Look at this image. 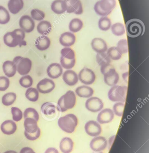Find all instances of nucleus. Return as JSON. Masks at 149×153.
<instances>
[{
	"label": "nucleus",
	"instance_id": "obj_4",
	"mask_svg": "<svg viewBox=\"0 0 149 153\" xmlns=\"http://www.w3.org/2000/svg\"><path fill=\"white\" fill-rule=\"evenodd\" d=\"M76 102V97L73 91H68L58 101L57 110L60 112L66 111L73 108L75 106Z\"/></svg>",
	"mask_w": 149,
	"mask_h": 153
},
{
	"label": "nucleus",
	"instance_id": "obj_49",
	"mask_svg": "<svg viewBox=\"0 0 149 153\" xmlns=\"http://www.w3.org/2000/svg\"><path fill=\"white\" fill-rule=\"evenodd\" d=\"M4 153H18L17 152H15V151H11V150H10V151H6V152H5Z\"/></svg>",
	"mask_w": 149,
	"mask_h": 153
},
{
	"label": "nucleus",
	"instance_id": "obj_43",
	"mask_svg": "<svg viewBox=\"0 0 149 153\" xmlns=\"http://www.w3.org/2000/svg\"><path fill=\"white\" fill-rule=\"evenodd\" d=\"M13 119L14 121L18 122L22 119L23 114L21 111L17 107H12L11 109Z\"/></svg>",
	"mask_w": 149,
	"mask_h": 153
},
{
	"label": "nucleus",
	"instance_id": "obj_22",
	"mask_svg": "<svg viewBox=\"0 0 149 153\" xmlns=\"http://www.w3.org/2000/svg\"><path fill=\"white\" fill-rule=\"evenodd\" d=\"M91 45L92 49L98 53H105L107 50V45L105 41L99 38L94 39L91 42Z\"/></svg>",
	"mask_w": 149,
	"mask_h": 153
},
{
	"label": "nucleus",
	"instance_id": "obj_9",
	"mask_svg": "<svg viewBox=\"0 0 149 153\" xmlns=\"http://www.w3.org/2000/svg\"><path fill=\"white\" fill-rule=\"evenodd\" d=\"M13 62L16 65L17 72L21 75H26L30 71L32 62L29 58L17 56L14 57Z\"/></svg>",
	"mask_w": 149,
	"mask_h": 153
},
{
	"label": "nucleus",
	"instance_id": "obj_36",
	"mask_svg": "<svg viewBox=\"0 0 149 153\" xmlns=\"http://www.w3.org/2000/svg\"><path fill=\"white\" fill-rule=\"evenodd\" d=\"M99 27L101 30L107 31L111 27V20L106 16H103L99 21Z\"/></svg>",
	"mask_w": 149,
	"mask_h": 153
},
{
	"label": "nucleus",
	"instance_id": "obj_25",
	"mask_svg": "<svg viewBox=\"0 0 149 153\" xmlns=\"http://www.w3.org/2000/svg\"><path fill=\"white\" fill-rule=\"evenodd\" d=\"M24 2L23 0H9L8 8L11 13L13 14L19 13L23 8Z\"/></svg>",
	"mask_w": 149,
	"mask_h": 153
},
{
	"label": "nucleus",
	"instance_id": "obj_11",
	"mask_svg": "<svg viewBox=\"0 0 149 153\" xmlns=\"http://www.w3.org/2000/svg\"><path fill=\"white\" fill-rule=\"evenodd\" d=\"M78 77L80 82L85 85H91L95 82V73L90 69L83 68L80 72Z\"/></svg>",
	"mask_w": 149,
	"mask_h": 153
},
{
	"label": "nucleus",
	"instance_id": "obj_14",
	"mask_svg": "<svg viewBox=\"0 0 149 153\" xmlns=\"http://www.w3.org/2000/svg\"><path fill=\"white\" fill-rule=\"evenodd\" d=\"M86 108L92 112H97L101 110L104 107V103L101 99L94 97L89 98L86 101Z\"/></svg>",
	"mask_w": 149,
	"mask_h": 153
},
{
	"label": "nucleus",
	"instance_id": "obj_28",
	"mask_svg": "<svg viewBox=\"0 0 149 153\" xmlns=\"http://www.w3.org/2000/svg\"><path fill=\"white\" fill-rule=\"evenodd\" d=\"M73 143L70 138L64 137L61 140L60 148L63 153H70L73 149Z\"/></svg>",
	"mask_w": 149,
	"mask_h": 153
},
{
	"label": "nucleus",
	"instance_id": "obj_10",
	"mask_svg": "<svg viewBox=\"0 0 149 153\" xmlns=\"http://www.w3.org/2000/svg\"><path fill=\"white\" fill-rule=\"evenodd\" d=\"M127 89V86L114 85L108 92L109 100L114 102L125 101Z\"/></svg>",
	"mask_w": 149,
	"mask_h": 153
},
{
	"label": "nucleus",
	"instance_id": "obj_33",
	"mask_svg": "<svg viewBox=\"0 0 149 153\" xmlns=\"http://www.w3.org/2000/svg\"><path fill=\"white\" fill-rule=\"evenodd\" d=\"M83 25V22L81 20L79 19H74L70 22L69 29L71 32L76 33L82 29Z\"/></svg>",
	"mask_w": 149,
	"mask_h": 153
},
{
	"label": "nucleus",
	"instance_id": "obj_46",
	"mask_svg": "<svg viewBox=\"0 0 149 153\" xmlns=\"http://www.w3.org/2000/svg\"><path fill=\"white\" fill-rule=\"evenodd\" d=\"M117 48L122 54L126 53L128 52V43L125 39H121L117 44Z\"/></svg>",
	"mask_w": 149,
	"mask_h": 153
},
{
	"label": "nucleus",
	"instance_id": "obj_3",
	"mask_svg": "<svg viewBox=\"0 0 149 153\" xmlns=\"http://www.w3.org/2000/svg\"><path fill=\"white\" fill-rule=\"evenodd\" d=\"M126 32L130 37L136 38L142 36L145 31V26L143 22L139 19H132L128 21L126 24Z\"/></svg>",
	"mask_w": 149,
	"mask_h": 153
},
{
	"label": "nucleus",
	"instance_id": "obj_40",
	"mask_svg": "<svg viewBox=\"0 0 149 153\" xmlns=\"http://www.w3.org/2000/svg\"><path fill=\"white\" fill-rule=\"evenodd\" d=\"M23 117L25 119L27 118H31L37 121L39 120L38 112L33 108H29L26 109L23 113Z\"/></svg>",
	"mask_w": 149,
	"mask_h": 153
},
{
	"label": "nucleus",
	"instance_id": "obj_21",
	"mask_svg": "<svg viewBox=\"0 0 149 153\" xmlns=\"http://www.w3.org/2000/svg\"><path fill=\"white\" fill-rule=\"evenodd\" d=\"M62 78L64 82L70 86L75 85L79 81L78 75L72 70L65 71L63 74Z\"/></svg>",
	"mask_w": 149,
	"mask_h": 153
},
{
	"label": "nucleus",
	"instance_id": "obj_26",
	"mask_svg": "<svg viewBox=\"0 0 149 153\" xmlns=\"http://www.w3.org/2000/svg\"><path fill=\"white\" fill-rule=\"evenodd\" d=\"M2 69L4 74L8 77L14 76L17 71L16 65L12 61H7L4 62Z\"/></svg>",
	"mask_w": 149,
	"mask_h": 153
},
{
	"label": "nucleus",
	"instance_id": "obj_7",
	"mask_svg": "<svg viewBox=\"0 0 149 153\" xmlns=\"http://www.w3.org/2000/svg\"><path fill=\"white\" fill-rule=\"evenodd\" d=\"M116 5V0H100L95 4L94 8L97 14L106 16L112 12Z\"/></svg>",
	"mask_w": 149,
	"mask_h": 153
},
{
	"label": "nucleus",
	"instance_id": "obj_1",
	"mask_svg": "<svg viewBox=\"0 0 149 153\" xmlns=\"http://www.w3.org/2000/svg\"><path fill=\"white\" fill-rule=\"evenodd\" d=\"M25 38V32L21 29H17L4 35V43L9 47L14 48L18 46L21 47L27 45Z\"/></svg>",
	"mask_w": 149,
	"mask_h": 153
},
{
	"label": "nucleus",
	"instance_id": "obj_44",
	"mask_svg": "<svg viewBox=\"0 0 149 153\" xmlns=\"http://www.w3.org/2000/svg\"><path fill=\"white\" fill-rule=\"evenodd\" d=\"M125 104L123 102H118L113 106V112L118 117H122L123 113Z\"/></svg>",
	"mask_w": 149,
	"mask_h": 153
},
{
	"label": "nucleus",
	"instance_id": "obj_29",
	"mask_svg": "<svg viewBox=\"0 0 149 153\" xmlns=\"http://www.w3.org/2000/svg\"><path fill=\"white\" fill-rule=\"evenodd\" d=\"M94 92L92 88L86 85L79 86L75 90L76 94L82 98H90L93 95Z\"/></svg>",
	"mask_w": 149,
	"mask_h": 153
},
{
	"label": "nucleus",
	"instance_id": "obj_45",
	"mask_svg": "<svg viewBox=\"0 0 149 153\" xmlns=\"http://www.w3.org/2000/svg\"><path fill=\"white\" fill-rule=\"evenodd\" d=\"M10 82L9 78L6 76H0V91H6L10 86Z\"/></svg>",
	"mask_w": 149,
	"mask_h": 153
},
{
	"label": "nucleus",
	"instance_id": "obj_37",
	"mask_svg": "<svg viewBox=\"0 0 149 153\" xmlns=\"http://www.w3.org/2000/svg\"><path fill=\"white\" fill-rule=\"evenodd\" d=\"M107 54L110 59L115 61L121 59L122 54L118 48L116 47H112L109 48Z\"/></svg>",
	"mask_w": 149,
	"mask_h": 153
},
{
	"label": "nucleus",
	"instance_id": "obj_47",
	"mask_svg": "<svg viewBox=\"0 0 149 153\" xmlns=\"http://www.w3.org/2000/svg\"><path fill=\"white\" fill-rule=\"evenodd\" d=\"M20 153H36L33 151V149L30 147H24L21 149Z\"/></svg>",
	"mask_w": 149,
	"mask_h": 153
},
{
	"label": "nucleus",
	"instance_id": "obj_19",
	"mask_svg": "<svg viewBox=\"0 0 149 153\" xmlns=\"http://www.w3.org/2000/svg\"><path fill=\"white\" fill-rule=\"evenodd\" d=\"M47 75L52 79H56L61 76L63 69L61 65L56 63L51 64L47 70Z\"/></svg>",
	"mask_w": 149,
	"mask_h": 153
},
{
	"label": "nucleus",
	"instance_id": "obj_5",
	"mask_svg": "<svg viewBox=\"0 0 149 153\" xmlns=\"http://www.w3.org/2000/svg\"><path fill=\"white\" fill-rule=\"evenodd\" d=\"M78 124L77 117L74 114H69L61 117L58 120L59 127L64 132L71 134L74 132Z\"/></svg>",
	"mask_w": 149,
	"mask_h": 153
},
{
	"label": "nucleus",
	"instance_id": "obj_12",
	"mask_svg": "<svg viewBox=\"0 0 149 153\" xmlns=\"http://www.w3.org/2000/svg\"><path fill=\"white\" fill-rule=\"evenodd\" d=\"M37 90L40 93H49L51 92L55 87L54 82L50 79L44 78L39 82L37 85Z\"/></svg>",
	"mask_w": 149,
	"mask_h": 153
},
{
	"label": "nucleus",
	"instance_id": "obj_31",
	"mask_svg": "<svg viewBox=\"0 0 149 153\" xmlns=\"http://www.w3.org/2000/svg\"><path fill=\"white\" fill-rule=\"evenodd\" d=\"M56 110V105L51 102H45L41 107V112L46 116H51L55 114Z\"/></svg>",
	"mask_w": 149,
	"mask_h": 153
},
{
	"label": "nucleus",
	"instance_id": "obj_32",
	"mask_svg": "<svg viewBox=\"0 0 149 153\" xmlns=\"http://www.w3.org/2000/svg\"><path fill=\"white\" fill-rule=\"evenodd\" d=\"M25 96L29 100L35 102L38 100L39 93L36 88L30 87L26 91Z\"/></svg>",
	"mask_w": 149,
	"mask_h": 153
},
{
	"label": "nucleus",
	"instance_id": "obj_15",
	"mask_svg": "<svg viewBox=\"0 0 149 153\" xmlns=\"http://www.w3.org/2000/svg\"><path fill=\"white\" fill-rule=\"evenodd\" d=\"M21 29L26 33H30L34 30L35 23L34 20L28 15H23L19 21Z\"/></svg>",
	"mask_w": 149,
	"mask_h": 153
},
{
	"label": "nucleus",
	"instance_id": "obj_34",
	"mask_svg": "<svg viewBox=\"0 0 149 153\" xmlns=\"http://www.w3.org/2000/svg\"><path fill=\"white\" fill-rule=\"evenodd\" d=\"M16 94L14 93H7L3 96L2 102L4 106H10L16 101Z\"/></svg>",
	"mask_w": 149,
	"mask_h": 153
},
{
	"label": "nucleus",
	"instance_id": "obj_23",
	"mask_svg": "<svg viewBox=\"0 0 149 153\" xmlns=\"http://www.w3.org/2000/svg\"><path fill=\"white\" fill-rule=\"evenodd\" d=\"M1 129L2 132L4 134L10 135L16 132L17 125L13 120H5L1 125Z\"/></svg>",
	"mask_w": 149,
	"mask_h": 153
},
{
	"label": "nucleus",
	"instance_id": "obj_24",
	"mask_svg": "<svg viewBox=\"0 0 149 153\" xmlns=\"http://www.w3.org/2000/svg\"><path fill=\"white\" fill-rule=\"evenodd\" d=\"M51 45L50 39L46 36L39 37L35 42V46L38 50L43 51L49 48Z\"/></svg>",
	"mask_w": 149,
	"mask_h": 153
},
{
	"label": "nucleus",
	"instance_id": "obj_27",
	"mask_svg": "<svg viewBox=\"0 0 149 153\" xmlns=\"http://www.w3.org/2000/svg\"><path fill=\"white\" fill-rule=\"evenodd\" d=\"M51 10L55 13L61 14L66 11L64 0H55L51 4Z\"/></svg>",
	"mask_w": 149,
	"mask_h": 153
},
{
	"label": "nucleus",
	"instance_id": "obj_18",
	"mask_svg": "<svg viewBox=\"0 0 149 153\" xmlns=\"http://www.w3.org/2000/svg\"><path fill=\"white\" fill-rule=\"evenodd\" d=\"M114 117L113 111L111 109L106 108L99 113L97 120L100 124H107L111 122Z\"/></svg>",
	"mask_w": 149,
	"mask_h": 153
},
{
	"label": "nucleus",
	"instance_id": "obj_13",
	"mask_svg": "<svg viewBox=\"0 0 149 153\" xmlns=\"http://www.w3.org/2000/svg\"><path fill=\"white\" fill-rule=\"evenodd\" d=\"M68 13L81 14L83 13L82 4L80 0H64Z\"/></svg>",
	"mask_w": 149,
	"mask_h": 153
},
{
	"label": "nucleus",
	"instance_id": "obj_48",
	"mask_svg": "<svg viewBox=\"0 0 149 153\" xmlns=\"http://www.w3.org/2000/svg\"><path fill=\"white\" fill-rule=\"evenodd\" d=\"M44 153H59L56 148L50 147L45 151Z\"/></svg>",
	"mask_w": 149,
	"mask_h": 153
},
{
	"label": "nucleus",
	"instance_id": "obj_39",
	"mask_svg": "<svg viewBox=\"0 0 149 153\" xmlns=\"http://www.w3.org/2000/svg\"><path fill=\"white\" fill-rule=\"evenodd\" d=\"M111 30L113 34L117 36H122L125 33L124 26L123 24L119 22L112 25Z\"/></svg>",
	"mask_w": 149,
	"mask_h": 153
},
{
	"label": "nucleus",
	"instance_id": "obj_20",
	"mask_svg": "<svg viewBox=\"0 0 149 153\" xmlns=\"http://www.w3.org/2000/svg\"><path fill=\"white\" fill-rule=\"evenodd\" d=\"M75 41L76 37L71 32H64L61 35L59 38L60 44L65 47H69L73 45Z\"/></svg>",
	"mask_w": 149,
	"mask_h": 153
},
{
	"label": "nucleus",
	"instance_id": "obj_51",
	"mask_svg": "<svg viewBox=\"0 0 149 153\" xmlns=\"http://www.w3.org/2000/svg\"></svg>",
	"mask_w": 149,
	"mask_h": 153
},
{
	"label": "nucleus",
	"instance_id": "obj_2",
	"mask_svg": "<svg viewBox=\"0 0 149 153\" xmlns=\"http://www.w3.org/2000/svg\"><path fill=\"white\" fill-rule=\"evenodd\" d=\"M24 134L28 140L34 141L39 138L41 131L38 126L37 121L31 118H27L24 120Z\"/></svg>",
	"mask_w": 149,
	"mask_h": 153
},
{
	"label": "nucleus",
	"instance_id": "obj_50",
	"mask_svg": "<svg viewBox=\"0 0 149 153\" xmlns=\"http://www.w3.org/2000/svg\"><path fill=\"white\" fill-rule=\"evenodd\" d=\"M98 153H104L102 152H100Z\"/></svg>",
	"mask_w": 149,
	"mask_h": 153
},
{
	"label": "nucleus",
	"instance_id": "obj_8",
	"mask_svg": "<svg viewBox=\"0 0 149 153\" xmlns=\"http://www.w3.org/2000/svg\"><path fill=\"white\" fill-rule=\"evenodd\" d=\"M61 66L66 70H70L73 68L76 62L75 53L73 50L69 48H65L61 50Z\"/></svg>",
	"mask_w": 149,
	"mask_h": 153
},
{
	"label": "nucleus",
	"instance_id": "obj_16",
	"mask_svg": "<svg viewBox=\"0 0 149 153\" xmlns=\"http://www.w3.org/2000/svg\"><path fill=\"white\" fill-rule=\"evenodd\" d=\"M85 129L87 134L91 137L97 136L102 132L101 126L94 120H90L87 122L85 125Z\"/></svg>",
	"mask_w": 149,
	"mask_h": 153
},
{
	"label": "nucleus",
	"instance_id": "obj_41",
	"mask_svg": "<svg viewBox=\"0 0 149 153\" xmlns=\"http://www.w3.org/2000/svg\"><path fill=\"white\" fill-rule=\"evenodd\" d=\"M20 85L24 88H30L33 84V80L30 75H24L20 79Z\"/></svg>",
	"mask_w": 149,
	"mask_h": 153
},
{
	"label": "nucleus",
	"instance_id": "obj_38",
	"mask_svg": "<svg viewBox=\"0 0 149 153\" xmlns=\"http://www.w3.org/2000/svg\"><path fill=\"white\" fill-rule=\"evenodd\" d=\"M10 19L8 11L3 6L0 5V24L4 25L9 22Z\"/></svg>",
	"mask_w": 149,
	"mask_h": 153
},
{
	"label": "nucleus",
	"instance_id": "obj_17",
	"mask_svg": "<svg viewBox=\"0 0 149 153\" xmlns=\"http://www.w3.org/2000/svg\"><path fill=\"white\" fill-rule=\"evenodd\" d=\"M106 139L103 137H98L93 138L90 143V148L94 152H99L105 150L107 146Z\"/></svg>",
	"mask_w": 149,
	"mask_h": 153
},
{
	"label": "nucleus",
	"instance_id": "obj_30",
	"mask_svg": "<svg viewBox=\"0 0 149 153\" xmlns=\"http://www.w3.org/2000/svg\"><path fill=\"white\" fill-rule=\"evenodd\" d=\"M51 23L47 21H42L37 26V30L42 36L48 35L52 30Z\"/></svg>",
	"mask_w": 149,
	"mask_h": 153
},
{
	"label": "nucleus",
	"instance_id": "obj_6",
	"mask_svg": "<svg viewBox=\"0 0 149 153\" xmlns=\"http://www.w3.org/2000/svg\"><path fill=\"white\" fill-rule=\"evenodd\" d=\"M101 72L104 75V81L109 86H114L118 83L119 80L118 74L114 67L112 65L108 64L101 66Z\"/></svg>",
	"mask_w": 149,
	"mask_h": 153
},
{
	"label": "nucleus",
	"instance_id": "obj_42",
	"mask_svg": "<svg viewBox=\"0 0 149 153\" xmlns=\"http://www.w3.org/2000/svg\"><path fill=\"white\" fill-rule=\"evenodd\" d=\"M31 18L37 21H41L45 18V13L43 11L37 9H33L31 11Z\"/></svg>",
	"mask_w": 149,
	"mask_h": 153
},
{
	"label": "nucleus",
	"instance_id": "obj_35",
	"mask_svg": "<svg viewBox=\"0 0 149 153\" xmlns=\"http://www.w3.org/2000/svg\"><path fill=\"white\" fill-rule=\"evenodd\" d=\"M96 61L99 65L100 66L110 64L111 62V59L105 52L97 54Z\"/></svg>",
	"mask_w": 149,
	"mask_h": 153
}]
</instances>
